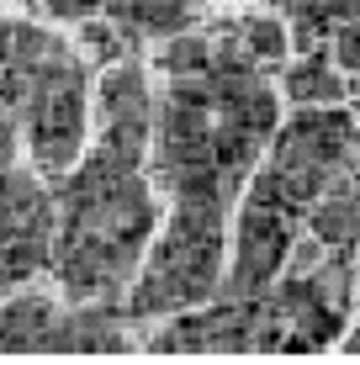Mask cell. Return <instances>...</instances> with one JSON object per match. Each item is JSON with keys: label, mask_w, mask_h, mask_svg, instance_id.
<instances>
[{"label": "cell", "mask_w": 360, "mask_h": 365, "mask_svg": "<svg viewBox=\"0 0 360 365\" xmlns=\"http://www.w3.org/2000/svg\"><path fill=\"white\" fill-rule=\"evenodd\" d=\"M58 207L27 170H0V297L27 286L53 259Z\"/></svg>", "instance_id": "cell-4"}, {"label": "cell", "mask_w": 360, "mask_h": 365, "mask_svg": "<svg viewBox=\"0 0 360 365\" xmlns=\"http://www.w3.org/2000/svg\"><path fill=\"white\" fill-rule=\"evenodd\" d=\"M355 175H360V170H355Z\"/></svg>", "instance_id": "cell-11"}, {"label": "cell", "mask_w": 360, "mask_h": 365, "mask_svg": "<svg viewBox=\"0 0 360 365\" xmlns=\"http://www.w3.org/2000/svg\"><path fill=\"white\" fill-rule=\"evenodd\" d=\"M37 11H48V16H58V21H91V16H101V11H111L117 0H32Z\"/></svg>", "instance_id": "cell-8"}, {"label": "cell", "mask_w": 360, "mask_h": 365, "mask_svg": "<svg viewBox=\"0 0 360 365\" xmlns=\"http://www.w3.org/2000/svg\"><path fill=\"white\" fill-rule=\"evenodd\" d=\"M117 27H128L133 37H180L202 21V0H117L111 6Z\"/></svg>", "instance_id": "cell-7"}, {"label": "cell", "mask_w": 360, "mask_h": 365, "mask_svg": "<svg viewBox=\"0 0 360 365\" xmlns=\"http://www.w3.org/2000/svg\"><path fill=\"white\" fill-rule=\"evenodd\" d=\"M281 91H287L297 106H339L350 96V74L334 64L318 48H297L292 64L281 69Z\"/></svg>", "instance_id": "cell-6"}, {"label": "cell", "mask_w": 360, "mask_h": 365, "mask_svg": "<svg viewBox=\"0 0 360 365\" xmlns=\"http://www.w3.org/2000/svg\"><path fill=\"white\" fill-rule=\"evenodd\" d=\"M355 312H360V255H355Z\"/></svg>", "instance_id": "cell-10"}, {"label": "cell", "mask_w": 360, "mask_h": 365, "mask_svg": "<svg viewBox=\"0 0 360 365\" xmlns=\"http://www.w3.org/2000/svg\"><path fill=\"white\" fill-rule=\"evenodd\" d=\"M287 32L297 48H318L360 80V0H287Z\"/></svg>", "instance_id": "cell-5"}, {"label": "cell", "mask_w": 360, "mask_h": 365, "mask_svg": "<svg viewBox=\"0 0 360 365\" xmlns=\"http://www.w3.org/2000/svg\"><path fill=\"white\" fill-rule=\"evenodd\" d=\"M11 37V106L27 133L32 165L53 180L80 165L85 128H91V85H85L80 53L58 43L53 32L27 27V21H6Z\"/></svg>", "instance_id": "cell-2"}, {"label": "cell", "mask_w": 360, "mask_h": 365, "mask_svg": "<svg viewBox=\"0 0 360 365\" xmlns=\"http://www.w3.org/2000/svg\"><path fill=\"white\" fill-rule=\"evenodd\" d=\"M344 355H360V329H350V334H344Z\"/></svg>", "instance_id": "cell-9"}, {"label": "cell", "mask_w": 360, "mask_h": 365, "mask_svg": "<svg viewBox=\"0 0 360 365\" xmlns=\"http://www.w3.org/2000/svg\"><path fill=\"white\" fill-rule=\"evenodd\" d=\"M360 165V117L339 106H297L287 128H276L250 191L239 201V222L228 233V297H259L287 270L313 207L334 180Z\"/></svg>", "instance_id": "cell-1"}, {"label": "cell", "mask_w": 360, "mask_h": 365, "mask_svg": "<svg viewBox=\"0 0 360 365\" xmlns=\"http://www.w3.org/2000/svg\"><path fill=\"white\" fill-rule=\"evenodd\" d=\"M128 349L106 302H64L43 292H11L0 302V355H106Z\"/></svg>", "instance_id": "cell-3"}]
</instances>
